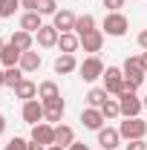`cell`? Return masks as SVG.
I'll list each match as a JSON object with an SVG mask.
<instances>
[{
  "instance_id": "cell-26",
  "label": "cell",
  "mask_w": 147,
  "mask_h": 150,
  "mask_svg": "<svg viewBox=\"0 0 147 150\" xmlns=\"http://www.w3.org/2000/svg\"><path fill=\"white\" fill-rule=\"evenodd\" d=\"M101 112H104V118H107V121H110V118H118V115H121L118 98H107V101L101 104Z\"/></svg>"
},
{
  "instance_id": "cell-42",
  "label": "cell",
  "mask_w": 147,
  "mask_h": 150,
  "mask_svg": "<svg viewBox=\"0 0 147 150\" xmlns=\"http://www.w3.org/2000/svg\"><path fill=\"white\" fill-rule=\"evenodd\" d=\"M0 49H3V40H0Z\"/></svg>"
},
{
  "instance_id": "cell-2",
  "label": "cell",
  "mask_w": 147,
  "mask_h": 150,
  "mask_svg": "<svg viewBox=\"0 0 147 150\" xmlns=\"http://www.w3.org/2000/svg\"><path fill=\"white\" fill-rule=\"evenodd\" d=\"M104 90L110 95H121L127 90V81H124V69H118V67H107L104 69Z\"/></svg>"
},
{
  "instance_id": "cell-12",
  "label": "cell",
  "mask_w": 147,
  "mask_h": 150,
  "mask_svg": "<svg viewBox=\"0 0 147 150\" xmlns=\"http://www.w3.org/2000/svg\"><path fill=\"white\" fill-rule=\"evenodd\" d=\"M35 38H37V46H43V49H52V46H58V38H61V32H58L52 23H49V26L43 23V26L37 29V35H35Z\"/></svg>"
},
{
  "instance_id": "cell-21",
  "label": "cell",
  "mask_w": 147,
  "mask_h": 150,
  "mask_svg": "<svg viewBox=\"0 0 147 150\" xmlns=\"http://www.w3.org/2000/svg\"><path fill=\"white\" fill-rule=\"evenodd\" d=\"M9 43H12V46H18L20 52H29L35 40H32V32H26V29H18V32H12V40H9Z\"/></svg>"
},
{
  "instance_id": "cell-34",
  "label": "cell",
  "mask_w": 147,
  "mask_h": 150,
  "mask_svg": "<svg viewBox=\"0 0 147 150\" xmlns=\"http://www.w3.org/2000/svg\"><path fill=\"white\" fill-rule=\"evenodd\" d=\"M139 46L147 52V29H144V32H139Z\"/></svg>"
},
{
  "instance_id": "cell-23",
  "label": "cell",
  "mask_w": 147,
  "mask_h": 150,
  "mask_svg": "<svg viewBox=\"0 0 147 150\" xmlns=\"http://www.w3.org/2000/svg\"><path fill=\"white\" fill-rule=\"evenodd\" d=\"M37 98H40V101L61 98V90H58V84H55V81H40V84H37Z\"/></svg>"
},
{
  "instance_id": "cell-20",
  "label": "cell",
  "mask_w": 147,
  "mask_h": 150,
  "mask_svg": "<svg viewBox=\"0 0 147 150\" xmlns=\"http://www.w3.org/2000/svg\"><path fill=\"white\" fill-rule=\"evenodd\" d=\"M20 55H23V52H20L18 46L6 43V46L0 49V64H3V67H18V64H20Z\"/></svg>"
},
{
  "instance_id": "cell-30",
  "label": "cell",
  "mask_w": 147,
  "mask_h": 150,
  "mask_svg": "<svg viewBox=\"0 0 147 150\" xmlns=\"http://www.w3.org/2000/svg\"><path fill=\"white\" fill-rule=\"evenodd\" d=\"M6 150H29V142H26V139H20V136H15V139L6 144Z\"/></svg>"
},
{
  "instance_id": "cell-16",
  "label": "cell",
  "mask_w": 147,
  "mask_h": 150,
  "mask_svg": "<svg viewBox=\"0 0 147 150\" xmlns=\"http://www.w3.org/2000/svg\"><path fill=\"white\" fill-rule=\"evenodd\" d=\"M40 26H43V15H40V12H23V18H20V29L37 35Z\"/></svg>"
},
{
  "instance_id": "cell-28",
  "label": "cell",
  "mask_w": 147,
  "mask_h": 150,
  "mask_svg": "<svg viewBox=\"0 0 147 150\" xmlns=\"http://www.w3.org/2000/svg\"><path fill=\"white\" fill-rule=\"evenodd\" d=\"M20 0H0V18H12L18 12Z\"/></svg>"
},
{
  "instance_id": "cell-5",
  "label": "cell",
  "mask_w": 147,
  "mask_h": 150,
  "mask_svg": "<svg viewBox=\"0 0 147 150\" xmlns=\"http://www.w3.org/2000/svg\"><path fill=\"white\" fill-rule=\"evenodd\" d=\"M118 133H121V139H127V142L144 139L147 136V121H141L139 115H136V118H124V121L118 124Z\"/></svg>"
},
{
  "instance_id": "cell-39",
  "label": "cell",
  "mask_w": 147,
  "mask_h": 150,
  "mask_svg": "<svg viewBox=\"0 0 147 150\" xmlns=\"http://www.w3.org/2000/svg\"><path fill=\"white\" fill-rule=\"evenodd\" d=\"M46 150H64V147H61V144H52V147H46Z\"/></svg>"
},
{
  "instance_id": "cell-17",
  "label": "cell",
  "mask_w": 147,
  "mask_h": 150,
  "mask_svg": "<svg viewBox=\"0 0 147 150\" xmlns=\"http://www.w3.org/2000/svg\"><path fill=\"white\" fill-rule=\"evenodd\" d=\"M23 72H35V69H40V52H35V49H29V52H23L20 55V64H18Z\"/></svg>"
},
{
  "instance_id": "cell-27",
  "label": "cell",
  "mask_w": 147,
  "mask_h": 150,
  "mask_svg": "<svg viewBox=\"0 0 147 150\" xmlns=\"http://www.w3.org/2000/svg\"><path fill=\"white\" fill-rule=\"evenodd\" d=\"M23 69H20V67H6V87H12V90H15V87H18L20 81H23Z\"/></svg>"
},
{
  "instance_id": "cell-40",
  "label": "cell",
  "mask_w": 147,
  "mask_h": 150,
  "mask_svg": "<svg viewBox=\"0 0 147 150\" xmlns=\"http://www.w3.org/2000/svg\"><path fill=\"white\" fill-rule=\"evenodd\" d=\"M141 64H144V69H147V52H144V55H141Z\"/></svg>"
},
{
  "instance_id": "cell-22",
  "label": "cell",
  "mask_w": 147,
  "mask_h": 150,
  "mask_svg": "<svg viewBox=\"0 0 147 150\" xmlns=\"http://www.w3.org/2000/svg\"><path fill=\"white\" fill-rule=\"evenodd\" d=\"M72 142H75V130H72V127H66V124H55V144L69 147Z\"/></svg>"
},
{
  "instance_id": "cell-11",
  "label": "cell",
  "mask_w": 147,
  "mask_h": 150,
  "mask_svg": "<svg viewBox=\"0 0 147 150\" xmlns=\"http://www.w3.org/2000/svg\"><path fill=\"white\" fill-rule=\"evenodd\" d=\"M75 15L69 9H58L55 15H52V26H55L58 32H75Z\"/></svg>"
},
{
  "instance_id": "cell-36",
  "label": "cell",
  "mask_w": 147,
  "mask_h": 150,
  "mask_svg": "<svg viewBox=\"0 0 147 150\" xmlns=\"http://www.w3.org/2000/svg\"><path fill=\"white\" fill-rule=\"evenodd\" d=\"M29 150H46V147H43V144H37V142H32V139H29Z\"/></svg>"
},
{
  "instance_id": "cell-10",
  "label": "cell",
  "mask_w": 147,
  "mask_h": 150,
  "mask_svg": "<svg viewBox=\"0 0 147 150\" xmlns=\"http://www.w3.org/2000/svg\"><path fill=\"white\" fill-rule=\"evenodd\" d=\"M104 121H107V118H104V112L98 110V107H87V110H81V124H84V127H87V130H101V127H104Z\"/></svg>"
},
{
  "instance_id": "cell-38",
  "label": "cell",
  "mask_w": 147,
  "mask_h": 150,
  "mask_svg": "<svg viewBox=\"0 0 147 150\" xmlns=\"http://www.w3.org/2000/svg\"><path fill=\"white\" fill-rule=\"evenodd\" d=\"M3 133H6V118L0 115V136H3Z\"/></svg>"
},
{
  "instance_id": "cell-7",
  "label": "cell",
  "mask_w": 147,
  "mask_h": 150,
  "mask_svg": "<svg viewBox=\"0 0 147 150\" xmlns=\"http://www.w3.org/2000/svg\"><path fill=\"white\" fill-rule=\"evenodd\" d=\"M64 112H66L64 98H49V101H43V121L61 124V121H64Z\"/></svg>"
},
{
  "instance_id": "cell-9",
  "label": "cell",
  "mask_w": 147,
  "mask_h": 150,
  "mask_svg": "<svg viewBox=\"0 0 147 150\" xmlns=\"http://www.w3.org/2000/svg\"><path fill=\"white\" fill-rule=\"evenodd\" d=\"M23 121L26 124H40L43 121V101H37V98H32V101H23Z\"/></svg>"
},
{
  "instance_id": "cell-18",
  "label": "cell",
  "mask_w": 147,
  "mask_h": 150,
  "mask_svg": "<svg viewBox=\"0 0 147 150\" xmlns=\"http://www.w3.org/2000/svg\"><path fill=\"white\" fill-rule=\"evenodd\" d=\"M15 95H18L20 101H32V98H37V84L29 81V78H23L18 87H15Z\"/></svg>"
},
{
  "instance_id": "cell-31",
  "label": "cell",
  "mask_w": 147,
  "mask_h": 150,
  "mask_svg": "<svg viewBox=\"0 0 147 150\" xmlns=\"http://www.w3.org/2000/svg\"><path fill=\"white\" fill-rule=\"evenodd\" d=\"M124 3H127V0H104V9H107V12H121Z\"/></svg>"
},
{
  "instance_id": "cell-33",
  "label": "cell",
  "mask_w": 147,
  "mask_h": 150,
  "mask_svg": "<svg viewBox=\"0 0 147 150\" xmlns=\"http://www.w3.org/2000/svg\"><path fill=\"white\" fill-rule=\"evenodd\" d=\"M37 3H40V0H20V6H23L26 12H37Z\"/></svg>"
},
{
  "instance_id": "cell-4",
  "label": "cell",
  "mask_w": 147,
  "mask_h": 150,
  "mask_svg": "<svg viewBox=\"0 0 147 150\" xmlns=\"http://www.w3.org/2000/svg\"><path fill=\"white\" fill-rule=\"evenodd\" d=\"M104 64H101V58L98 55H90V58H84V64H78V72H81V78L87 81V84H92V81H98L101 75H104Z\"/></svg>"
},
{
  "instance_id": "cell-19",
  "label": "cell",
  "mask_w": 147,
  "mask_h": 150,
  "mask_svg": "<svg viewBox=\"0 0 147 150\" xmlns=\"http://www.w3.org/2000/svg\"><path fill=\"white\" fill-rule=\"evenodd\" d=\"M78 69V61H75V55H61L55 58V72L58 75H69V72H75Z\"/></svg>"
},
{
  "instance_id": "cell-37",
  "label": "cell",
  "mask_w": 147,
  "mask_h": 150,
  "mask_svg": "<svg viewBox=\"0 0 147 150\" xmlns=\"http://www.w3.org/2000/svg\"><path fill=\"white\" fill-rule=\"evenodd\" d=\"M0 87H6V69H0Z\"/></svg>"
},
{
  "instance_id": "cell-13",
  "label": "cell",
  "mask_w": 147,
  "mask_h": 150,
  "mask_svg": "<svg viewBox=\"0 0 147 150\" xmlns=\"http://www.w3.org/2000/svg\"><path fill=\"white\" fill-rule=\"evenodd\" d=\"M101 46H104V32H98V29H92V32H87V35L81 38V49L90 52V55L101 52Z\"/></svg>"
},
{
  "instance_id": "cell-29",
  "label": "cell",
  "mask_w": 147,
  "mask_h": 150,
  "mask_svg": "<svg viewBox=\"0 0 147 150\" xmlns=\"http://www.w3.org/2000/svg\"><path fill=\"white\" fill-rule=\"evenodd\" d=\"M37 12H40V15H55L58 3H55V0H40V3H37Z\"/></svg>"
},
{
  "instance_id": "cell-32",
  "label": "cell",
  "mask_w": 147,
  "mask_h": 150,
  "mask_svg": "<svg viewBox=\"0 0 147 150\" xmlns=\"http://www.w3.org/2000/svg\"><path fill=\"white\" fill-rule=\"evenodd\" d=\"M124 150H147V142H144V139H133Z\"/></svg>"
},
{
  "instance_id": "cell-41",
  "label": "cell",
  "mask_w": 147,
  "mask_h": 150,
  "mask_svg": "<svg viewBox=\"0 0 147 150\" xmlns=\"http://www.w3.org/2000/svg\"><path fill=\"white\" fill-rule=\"evenodd\" d=\"M141 104H144V110H147V95H144V98H141Z\"/></svg>"
},
{
  "instance_id": "cell-8",
  "label": "cell",
  "mask_w": 147,
  "mask_h": 150,
  "mask_svg": "<svg viewBox=\"0 0 147 150\" xmlns=\"http://www.w3.org/2000/svg\"><path fill=\"white\" fill-rule=\"evenodd\" d=\"M32 142L43 144V147H52V144H55V124H49V121L35 124V127H32Z\"/></svg>"
},
{
  "instance_id": "cell-3",
  "label": "cell",
  "mask_w": 147,
  "mask_h": 150,
  "mask_svg": "<svg viewBox=\"0 0 147 150\" xmlns=\"http://www.w3.org/2000/svg\"><path fill=\"white\" fill-rule=\"evenodd\" d=\"M118 107H121V115H124V118H136L139 112L144 110V104H141V98L136 95V90H124V93L118 95Z\"/></svg>"
},
{
  "instance_id": "cell-14",
  "label": "cell",
  "mask_w": 147,
  "mask_h": 150,
  "mask_svg": "<svg viewBox=\"0 0 147 150\" xmlns=\"http://www.w3.org/2000/svg\"><path fill=\"white\" fill-rule=\"evenodd\" d=\"M118 142H121V133L115 127H101L98 130V144L104 150H118Z\"/></svg>"
},
{
  "instance_id": "cell-25",
  "label": "cell",
  "mask_w": 147,
  "mask_h": 150,
  "mask_svg": "<svg viewBox=\"0 0 147 150\" xmlns=\"http://www.w3.org/2000/svg\"><path fill=\"white\" fill-rule=\"evenodd\" d=\"M92 29H95V18H92V15H81V18L75 20V35L78 38H84L87 32H92Z\"/></svg>"
},
{
  "instance_id": "cell-15",
  "label": "cell",
  "mask_w": 147,
  "mask_h": 150,
  "mask_svg": "<svg viewBox=\"0 0 147 150\" xmlns=\"http://www.w3.org/2000/svg\"><path fill=\"white\" fill-rule=\"evenodd\" d=\"M78 46H81V38L75 35V32H61V38H58V49H61L64 55H75Z\"/></svg>"
},
{
  "instance_id": "cell-35",
  "label": "cell",
  "mask_w": 147,
  "mask_h": 150,
  "mask_svg": "<svg viewBox=\"0 0 147 150\" xmlns=\"http://www.w3.org/2000/svg\"><path fill=\"white\" fill-rule=\"evenodd\" d=\"M69 150H92V147H90V144H84V142H72Z\"/></svg>"
},
{
  "instance_id": "cell-6",
  "label": "cell",
  "mask_w": 147,
  "mask_h": 150,
  "mask_svg": "<svg viewBox=\"0 0 147 150\" xmlns=\"http://www.w3.org/2000/svg\"><path fill=\"white\" fill-rule=\"evenodd\" d=\"M127 29H130V20L121 15V12H110L107 18H104V32L110 38H121V35H127Z\"/></svg>"
},
{
  "instance_id": "cell-24",
  "label": "cell",
  "mask_w": 147,
  "mask_h": 150,
  "mask_svg": "<svg viewBox=\"0 0 147 150\" xmlns=\"http://www.w3.org/2000/svg\"><path fill=\"white\" fill-rule=\"evenodd\" d=\"M107 98H110V93H107L104 87H92L90 93H87V104H90V107H98V110H101V104H104Z\"/></svg>"
},
{
  "instance_id": "cell-1",
  "label": "cell",
  "mask_w": 147,
  "mask_h": 150,
  "mask_svg": "<svg viewBox=\"0 0 147 150\" xmlns=\"http://www.w3.org/2000/svg\"><path fill=\"white\" fill-rule=\"evenodd\" d=\"M147 78V69L141 64V55H130L124 61V81H127V90H139Z\"/></svg>"
}]
</instances>
